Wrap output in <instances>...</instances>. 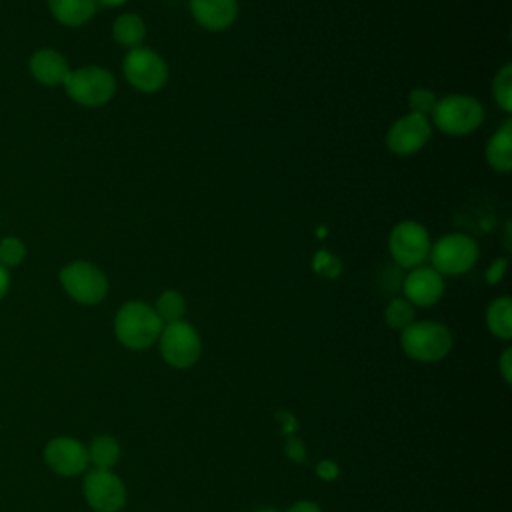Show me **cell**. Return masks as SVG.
I'll list each match as a JSON object with an SVG mask.
<instances>
[{"mask_svg": "<svg viewBox=\"0 0 512 512\" xmlns=\"http://www.w3.org/2000/svg\"><path fill=\"white\" fill-rule=\"evenodd\" d=\"M486 164L498 172L508 174L512 170V118L508 116L488 138L484 148Z\"/></svg>", "mask_w": 512, "mask_h": 512, "instance_id": "16", "label": "cell"}, {"mask_svg": "<svg viewBox=\"0 0 512 512\" xmlns=\"http://www.w3.org/2000/svg\"><path fill=\"white\" fill-rule=\"evenodd\" d=\"M154 312L160 318L162 324H172L178 320H184L186 314V300L178 290H164L158 294L156 302H154Z\"/></svg>", "mask_w": 512, "mask_h": 512, "instance_id": "21", "label": "cell"}, {"mask_svg": "<svg viewBox=\"0 0 512 512\" xmlns=\"http://www.w3.org/2000/svg\"><path fill=\"white\" fill-rule=\"evenodd\" d=\"M316 474L322 480H334L338 476V464L334 460H320L316 466Z\"/></svg>", "mask_w": 512, "mask_h": 512, "instance_id": "29", "label": "cell"}, {"mask_svg": "<svg viewBox=\"0 0 512 512\" xmlns=\"http://www.w3.org/2000/svg\"><path fill=\"white\" fill-rule=\"evenodd\" d=\"M436 100L438 98H436V94L430 88H424V86L412 88L410 94H408V108H410L408 112H414V114L430 118Z\"/></svg>", "mask_w": 512, "mask_h": 512, "instance_id": "24", "label": "cell"}, {"mask_svg": "<svg viewBox=\"0 0 512 512\" xmlns=\"http://www.w3.org/2000/svg\"><path fill=\"white\" fill-rule=\"evenodd\" d=\"M122 76L136 92L156 94L166 86L170 70L160 52L142 44L138 48L126 50L122 58Z\"/></svg>", "mask_w": 512, "mask_h": 512, "instance_id": "4", "label": "cell"}, {"mask_svg": "<svg viewBox=\"0 0 512 512\" xmlns=\"http://www.w3.org/2000/svg\"><path fill=\"white\" fill-rule=\"evenodd\" d=\"M486 118V110L482 102L472 94H446L436 100L434 110L430 114L432 126H436L442 134L460 138L476 132Z\"/></svg>", "mask_w": 512, "mask_h": 512, "instance_id": "1", "label": "cell"}, {"mask_svg": "<svg viewBox=\"0 0 512 512\" xmlns=\"http://www.w3.org/2000/svg\"><path fill=\"white\" fill-rule=\"evenodd\" d=\"M162 322L154 308L142 300L124 302L114 316V334L130 350H144L158 342Z\"/></svg>", "mask_w": 512, "mask_h": 512, "instance_id": "2", "label": "cell"}, {"mask_svg": "<svg viewBox=\"0 0 512 512\" xmlns=\"http://www.w3.org/2000/svg\"><path fill=\"white\" fill-rule=\"evenodd\" d=\"M118 458H120V444L116 442V438L108 434L96 436L88 446V462H92L94 468L112 470Z\"/></svg>", "mask_w": 512, "mask_h": 512, "instance_id": "20", "label": "cell"}, {"mask_svg": "<svg viewBox=\"0 0 512 512\" xmlns=\"http://www.w3.org/2000/svg\"><path fill=\"white\" fill-rule=\"evenodd\" d=\"M46 4L54 20L68 28L88 24L98 10L96 0H46Z\"/></svg>", "mask_w": 512, "mask_h": 512, "instance_id": "17", "label": "cell"}, {"mask_svg": "<svg viewBox=\"0 0 512 512\" xmlns=\"http://www.w3.org/2000/svg\"><path fill=\"white\" fill-rule=\"evenodd\" d=\"M128 0H96L98 6H106V8H118L122 4H126Z\"/></svg>", "mask_w": 512, "mask_h": 512, "instance_id": "33", "label": "cell"}, {"mask_svg": "<svg viewBox=\"0 0 512 512\" xmlns=\"http://www.w3.org/2000/svg\"><path fill=\"white\" fill-rule=\"evenodd\" d=\"M284 452H286V456H288L290 460H294V462H302V460L306 458L304 442H302L300 438H296V436H290V438L286 440V444H284Z\"/></svg>", "mask_w": 512, "mask_h": 512, "instance_id": "27", "label": "cell"}, {"mask_svg": "<svg viewBox=\"0 0 512 512\" xmlns=\"http://www.w3.org/2000/svg\"><path fill=\"white\" fill-rule=\"evenodd\" d=\"M258 512H278V510H274V508H264V510H258Z\"/></svg>", "mask_w": 512, "mask_h": 512, "instance_id": "34", "label": "cell"}, {"mask_svg": "<svg viewBox=\"0 0 512 512\" xmlns=\"http://www.w3.org/2000/svg\"><path fill=\"white\" fill-rule=\"evenodd\" d=\"M444 276L438 274L430 264H420L416 268H410L404 282L402 292L404 298L414 308H430L438 304V300L444 296Z\"/></svg>", "mask_w": 512, "mask_h": 512, "instance_id": "12", "label": "cell"}, {"mask_svg": "<svg viewBox=\"0 0 512 512\" xmlns=\"http://www.w3.org/2000/svg\"><path fill=\"white\" fill-rule=\"evenodd\" d=\"M84 498L96 512H118L126 504L124 482L112 470L94 468L84 478Z\"/></svg>", "mask_w": 512, "mask_h": 512, "instance_id": "11", "label": "cell"}, {"mask_svg": "<svg viewBox=\"0 0 512 512\" xmlns=\"http://www.w3.org/2000/svg\"><path fill=\"white\" fill-rule=\"evenodd\" d=\"M432 238L428 228L418 220H400L388 234V252L392 260L410 270L428 260Z\"/></svg>", "mask_w": 512, "mask_h": 512, "instance_id": "8", "label": "cell"}, {"mask_svg": "<svg viewBox=\"0 0 512 512\" xmlns=\"http://www.w3.org/2000/svg\"><path fill=\"white\" fill-rule=\"evenodd\" d=\"M46 464L62 476H76L88 466V448L76 438H54L44 448Z\"/></svg>", "mask_w": 512, "mask_h": 512, "instance_id": "13", "label": "cell"}, {"mask_svg": "<svg viewBox=\"0 0 512 512\" xmlns=\"http://www.w3.org/2000/svg\"><path fill=\"white\" fill-rule=\"evenodd\" d=\"M486 326L500 340L512 338V300L510 296L494 298L486 308Z\"/></svg>", "mask_w": 512, "mask_h": 512, "instance_id": "19", "label": "cell"}, {"mask_svg": "<svg viewBox=\"0 0 512 512\" xmlns=\"http://www.w3.org/2000/svg\"><path fill=\"white\" fill-rule=\"evenodd\" d=\"M384 320L392 330H404L416 320V308L404 298H392L384 308Z\"/></svg>", "mask_w": 512, "mask_h": 512, "instance_id": "23", "label": "cell"}, {"mask_svg": "<svg viewBox=\"0 0 512 512\" xmlns=\"http://www.w3.org/2000/svg\"><path fill=\"white\" fill-rule=\"evenodd\" d=\"M498 366H500V374L504 378L506 384L512 382V348H506L498 360Z\"/></svg>", "mask_w": 512, "mask_h": 512, "instance_id": "28", "label": "cell"}, {"mask_svg": "<svg viewBox=\"0 0 512 512\" xmlns=\"http://www.w3.org/2000/svg\"><path fill=\"white\" fill-rule=\"evenodd\" d=\"M8 286H10V274H8V268H4V266L0 264V300L6 296Z\"/></svg>", "mask_w": 512, "mask_h": 512, "instance_id": "31", "label": "cell"}, {"mask_svg": "<svg viewBox=\"0 0 512 512\" xmlns=\"http://www.w3.org/2000/svg\"><path fill=\"white\" fill-rule=\"evenodd\" d=\"M62 86L68 98L84 108H102L116 94L114 74L108 68L96 64L70 70Z\"/></svg>", "mask_w": 512, "mask_h": 512, "instance_id": "5", "label": "cell"}, {"mask_svg": "<svg viewBox=\"0 0 512 512\" xmlns=\"http://www.w3.org/2000/svg\"><path fill=\"white\" fill-rule=\"evenodd\" d=\"M188 10L194 22L208 32L228 30L240 14L238 0H188Z\"/></svg>", "mask_w": 512, "mask_h": 512, "instance_id": "14", "label": "cell"}, {"mask_svg": "<svg viewBox=\"0 0 512 512\" xmlns=\"http://www.w3.org/2000/svg\"><path fill=\"white\" fill-rule=\"evenodd\" d=\"M282 422H284V432L290 434L294 428H296V422H294V416L292 414H286V412H280L278 416Z\"/></svg>", "mask_w": 512, "mask_h": 512, "instance_id": "32", "label": "cell"}, {"mask_svg": "<svg viewBox=\"0 0 512 512\" xmlns=\"http://www.w3.org/2000/svg\"><path fill=\"white\" fill-rule=\"evenodd\" d=\"M146 22L136 12H122L116 16L112 24V38L118 46L132 50L144 44L146 38Z\"/></svg>", "mask_w": 512, "mask_h": 512, "instance_id": "18", "label": "cell"}, {"mask_svg": "<svg viewBox=\"0 0 512 512\" xmlns=\"http://www.w3.org/2000/svg\"><path fill=\"white\" fill-rule=\"evenodd\" d=\"M452 344V332L436 320H414L400 334L404 354L416 362H438L448 356Z\"/></svg>", "mask_w": 512, "mask_h": 512, "instance_id": "3", "label": "cell"}, {"mask_svg": "<svg viewBox=\"0 0 512 512\" xmlns=\"http://www.w3.org/2000/svg\"><path fill=\"white\" fill-rule=\"evenodd\" d=\"M478 256L480 248L472 236L464 232H450L432 242L428 262L442 276H460L476 266Z\"/></svg>", "mask_w": 512, "mask_h": 512, "instance_id": "6", "label": "cell"}, {"mask_svg": "<svg viewBox=\"0 0 512 512\" xmlns=\"http://www.w3.org/2000/svg\"><path fill=\"white\" fill-rule=\"evenodd\" d=\"M490 94L494 104L504 112L510 114L512 112V64L506 62L502 64L494 78H492V86H490Z\"/></svg>", "mask_w": 512, "mask_h": 512, "instance_id": "22", "label": "cell"}, {"mask_svg": "<svg viewBox=\"0 0 512 512\" xmlns=\"http://www.w3.org/2000/svg\"><path fill=\"white\" fill-rule=\"evenodd\" d=\"M288 512H322V510H320V506H318L316 502H312V500H298V502H294V504L288 508Z\"/></svg>", "mask_w": 512, "mask_h": 512, "instance_id": "30", "label": "cell"}, {"mask_svg": "<svg viewBox=\"0 0 512 512\" xmlns=\"http://www.w3.org/2000/svg\"><path fill=\"white\" fill-rule=\"evenodd\" d=\"M64 292L78 304L94 306L108 296V276L100 266L88 260H72L58 274Z\"/></svg>", "mask_w": 512, "mask_h": 512, "instance_id": "7", "label": "cell"}, {"mask_svg": "<svg viewBox=\"0 0 512 512\" xmlns=\"http://www.w3.org/2000/svg\"><path fill=\"white\" fill-rule=\"evenodd\" d=\"M432 138V122L426 116L406 112L398 116L386 130L384 142L394 156H414Z\"/></svg>", "mask_w": 512, "mask_h": 512, "instance_id": "10", "label": "cell"}, {"mask_svg": "<svg viewBox=\"0 0 512 512\" xmlns=\"http://www.w3.org/2000/svg\"><path fill=\"white\" fill-rule=\"evenodd\" d=\"M506 268H508V258H506V256H498V258H494V260L488 264L486 272H484L486 282H488V284H492V286H494V284H498V282L504 278Z\"/></svg>", "mask_w": 512, "mask_h": 512, "instance_id": "26", "label": "cell"}, {"mask_svg": "<svg viewBox=\"0 0 512 512\" xmlns=\"http://www.w3.org/2000/svg\"><path fill=\"white\" fill-rule=\"evenodd\" d=\"M158 346L164 362L172 368H190L202 354L200 334L186 320L164 324L158 336Z\"/></svg>", "mask_w": 512, "mask_h": 512, "instance_id": "9", "label": "cell"}, {"mask_svg": "<svg viewBox=\"0 0 512 512\" xmlns=\"http://www.w3.org/2000/svg\"><path fill=\"white\" fill-rule=\"evenodd\" d=\"M26 256V246L20 238L16 236H4L0 240V264L4 268L18 266Z\"/></svg>", "mask_w": 512, "mask_h": 512, "instance_id": "25", "label": "cell"}, {"mask_svg": "<svg viewBox=\"0 0 512 512\" xmlns=\"http://www.w3.org/2000/svg\"><path fill=\"white\" fill-rule=\"evenodd\" d=\"M28 70L42 86H62L72 68L62 52L54 48H40L30 56Z\"/></svg>", "mask_w": 512, "mask_h": 512, "instance_id": "15", "label": "cell"}]
</instances>
